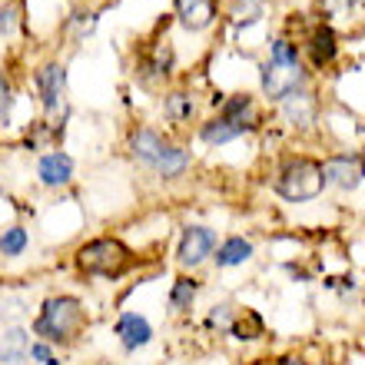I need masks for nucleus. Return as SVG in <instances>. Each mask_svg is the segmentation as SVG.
Masks as SVG:
<instances>
[{
    "mask_svg": "<svg viewBox=\"0 0 365 365\" xmlns=\"http://www.w3.org/2000/svg\"><path fill=\"white\" fill-rule=\"evenodd\" d=\"M87 329L90 312L83 306V299L73 292H53L40 302L37 316L30 322V336L53 349H70L87 336Z\"/></svg>",
    "mask_w": 365,
    "mask_h": 365,
    "instance_id": "obj_1",
    "label": "nucleus"
},
{
    "mask_svg": "<svg viewBox=\"0 0 365 365\" xmlns=\"http://www.w3.org/2000/svg\"><path fill=\"white\" fill-rule=\"evenodd\" d=\"M136 252L126 246L120 236H93V240L80 242L73 250V269L80 276H96V279H123L126 272H133Z\"/></svg>",
    "mask_w": 365,
    "mask_h": 365,
    "instance_id": "obj_2",
    "label": "nucleus"
},
{
    "mask_svg": "<svg viewBox=\"0 0 365 365\" xmlns=\"http://www.w3.org/2000/svg\"><path fill=\"white\" fill-rule=\"evenodd\" d=\"M272 190L279 200L286 202H312L326 190V173H322V160L309 153H292L276 166L272 173Z\"/></svg>",
    "mask_w": 365,
    "mask_h": 365,
    "instance_id": "obj_3",
    "label": "nucleus"
},
{
    "mask_svg": "<svg viewBox=\"0 0 365 365\" xmlns=\"http://www.w3.org/2000/svg\"><path fill=\"white\" fill-rule=\"evenodd\" d=\"M34 90H37V103L43 110V120L53 123H67L70 120V100H67V63L63 60H43L34 67Z\"/></svg>",
    "mask_w": 365,
    "mask_h": 365,
    "instance_id": "obj_4",
    "label": "nucleus"
},
{
    "mask_svg": "<svg viewBox=\"0 0 365 365\" xmlns=\"http://www.w3.org/2000/svg\"><path fill=\"white\" fill-rule=\"evenodd\" d=\"M176 70V50L170 37H156L150 43H143L140 57H136V80L143 87H163L173 80Z\"/></svg>",
    "mask_w": 365,
    "mask_h": 365,
    "instance_id": "obj_5",
    "label": "nucleus"
},
{
    "mask_svg": "<svg viewBox=\"0 0 365 365\" xmlns=\"http://www.w3.org/2000/svg\"><path fill=\"white\" fill-rule=\"evenodd\" d=\"M309 87V70L306 63H296V67H286V63H272V60H262L259 63V90L269 103H282L289 93Z\"/></svg>",
    "mask_w": 365,
    "mask_h": 365,
    "instance_id": "obj_6",
    "label": "nucleus"
},
{
    "mask_svg": "<svg viewBox=\"0 0 365 365\" xmlns=\"http://www.w3.org/2000/svg\"><path fill=\"white\" fill-rule=\"evenodd\" d=\"M220 246V236L212 226H182L180 242H176V262L182 269H200Z\"/></svg>",
    "mask_w": 365,
    "mask_h": 365,
    "instance_id": "obj_7",
    "label": "nucleus"
},
{
    "mask_svg": "<svg viewBox=\"0 0 365 365\" xmlns=\"http://www.w3.org/2000/svg\"><path fill=\"white\" fill-rule=\"evenodd\" d=\"M322 173H326V186H336L342 192L359 190L365 182V153H359V150L329 153L322 160Z\"/></svg>",
    "mask_w": 365,
    "mask_h": 365,
    "instance_id": "obj_8",
    "label": "nucleus"
},
{
    "mask_svg": "<svg viewBox=\"0 0 365 365\" xmlns=\"http://www.w3.org/2000/svg\"><path fill=\"white\" fill-rule=\"evenodd\" d=\"M299 50L306 53V60H309V67L312 70H329L332 63H336V57H339V34H336V27L329 24V20H319V24H312L309 27V34L302 37V43H299Z\"/></svg>",
    "mask_w": 365,
    "mask_h": 365,
    "instance_id": "obj_9",
    "label": "nucleus"
},
{
    "mask_svg": "<svg viewBox=\"0 0 365 365\" xmlns=\"http://www.w3.org/2000/svg\"><path fill=\"white\" fill-rule=\"evenodd\" d=\"M166 143H170V136L160 133L156 126H146V123L133 126V130L126 133V150H130V156H133V163L143 166L146 173H153L156 170Z\"/></svg>",
    "mask_w": 365,
    "mask_h": 365,
    "instance_id": "obj_10",
    "label": "nucleus"
},
{
    "mask_svg": "<svg viewBox=\"0 0 365 365\" xmlns=\"http://www.w3.org/2000/svg\"><path fill=\"white\" fill-rule=\"evenodd\" d=\"M222 7L220 0H173V17L190 34H206L216 27Z\"/></svg>",
    "mask_w": 365,
    "mask_h": 365,
    "instance_id": "obj_11",
    "label": "nucleus"
},
{
    "mask_svg": "<svg viewBox=\"0 0 365 365\" xmlns=\"http://www.w3.org/2000/svg\"><path fill=\"white\" fill-rule=\"evenodd\" d=\"M216 116H222L226 123L240 126L242 133H256L262 123V113H259V103H256V96L252 93H230L220 100V110H216Z\"/></svg>",
    "mask_w": 365,
    "mask_h": 365,
    "instance_id": "obj_12",
    "label": "nucleus"
},
{
    "mask_svg": "<svg viewBox=\"0 0 365 365\" xmlns=\"http://www.w3.org/2000/svg\"><path fill=\"white\" fill-rule=\"evenodd\" d=\"M279 106V113L292 130H312L319 123V96L312 87H302L296 93H289Z\"/></svg>",
    "mask_w": 365,
    "mask_h": 365,
    "instance_id": "obj_13",
    "label": "nucleus"
},
{
    "mask_svg": "<svg viewBox=\"0 0 365 365\" xmlns=\"http://www.w3.org/2000/svg\"><path fill=\"white\" fill-rule=\"evenodd\" d=\"M73 176H77V160H73L67 150H47V153H40V160H37L40 186L63 190V186L73 182Z\"/></svg>",
    "mask_w": 365,
    "mask_h": 365,
    "instance_id": "obj_14",
    "label": "nucleus"
},
{
    "mask_svg": "<svg viewBox=\"0 0 365 365\" xmlns=\"http://www.w3.org/2000/svg\"><path fill=\"white\" fill-rule=\"evenodd\" d=\"M160 110H163V120L173 126H190L196 123L200 116V96L186 87H173L166 90L163 100H160Z\"/></svg>",
    "mask_w": 365,
    "mask_h": 365,
    "instance_id": "obj_15",
    "label": "nucleus"
},
{
    "mask_svg": "<svg viewBox=\"0 0 365 365\" xmlns=\"http://www.w3.org/2000/svg\"><path fill=\"white\" fill-rule=\"evenodd\" d=\"M113 336L120 339V346L126 352H136V349L150 346L156 332H153V322L143 312H120V319H116V326H113Z\"/></svg>",
    "mask_w": 365,
    "mask_h": 365,
    "instance_id": "obj_16",
    "label": "nucleus"
},
{
    "mask_svg": "<svg viewBox=\"0 0 365 365\" xmlns=\"http://www.w3.org/2000/svg\"><path fill=\"white\" fill-rule=\"evenodd\" d=\"M30 342L34 336L27 326H7L0 332V365H27Z\"/></svg>",
    "mask_w": 365,
    "mask_h": 365,
    "instance_id": "obj_17",
    "label": "nucleus"
},
{
    "mask_svg": "<svg viewBox=\"0 0 365 365\" xmlns=\"http://www.w3.org/2000/svg\"><path fill=\"white\" fill-rule=\"evenodd\" d=\"M192 166V156H190V150L182 143H166V150H163V156H160V163H156V170H153V176H160V180H166V182H173V180H180V176H186V170Z\"/></svg>",
    "mask_w": 365,
    "mask_h": 365,
    "instance_id": "obj_18",
    "label": "nucleus"
},
{
    "mask_svg": "<svg viewBox=\"0 0 365 365\" xmlns=\"http://www.w3.org/2000/svg\"><path fill=\"white\" fill-rule=\"evenodd\" d=\"M252 252H256V246H252L246 236H230V240H222L220 246H216L212 259H216V269H232V266L250 262Z\"/></svg>",
    "mask_w": 365,
    "mask_h": 365,
    "instance_id": "obj_19",
    "label": "nucleus"
},
{
    "mask_svg": "<svg viewBox=\"0 0 365 365\" xmlns=\"http://www.w3.org/2000/svg\"><path fill=\"white\" fill-rule=\"evenodd\" d=\"M196 296H200V279L182 272V276L173 279V286H170L166 306H170V312H173V316H182V312H190V309H192Z\"/></svg>",
    "mask_w": 365,
    "mask_h": 365,
    "instance_id": "obj_20",
    "label": "nucleus"
},
{
    "mask_svg": "<svg viewBox=\"0 0 365 365\" xmlns=\"http://www.w3.org/2000/svg\"><path fill=\"white\" fill-rule=\"evenodd\" d=\"M240 136H246V133H242L240 126L226 123L222 116H210V120L200 123V140L206 146H226V143H232V140H240Z\"/></svg>",
    "mask_w": 365,
    "mask_h": 365,
    "instance_id": "obj_21",
    "label": "nucleus"
},
{
    "mask_svg": "<svg viewBox=\"0 0 365 365\" xmlns=\"http://www.w3.org/2000/svg\"><path fill=\"white\" fill-rule=\"evenodd\" d=\"M262 332H266V322H262V316L256 309H242L230 322V336L236 339V342H252V339H259Z\"/></svg>",
    "mask_w": 365,
    "mask_h": 365,
    "instance_id": "obj_22",
    "label": "nucleus"
},
{
    "mask_svg": "<svg viewBox=\"0 0 365 365\" xmlns=\"http://www.w3.org/2000/svg\"><path fill=\"white\" fill-rule=\"evenodd\" d=\"M96 24H100L96 10H83V7H77L67 20H63V34H67V37L73 40V43H83L87 37H93Z\"/></svg>",
    "mask_w": 365,
    "mask_h": 365,
    "instance_id": "obj_23",
    "label": "nucleus"
},
{
    "mask_svg": "<svg viewBox=\"0 0 365 365\" xmlns=\"http://www.w3.org/2000/svg\"><path fill=\"white\" fill-rule=\"evenodd\" d=\"M27 246H30L27 226L14 222V226H7V230H0V256H4V259H17V256H24Z\"/></svg>",
    "mask_w": 365,
    "mask_h": 365,
    "instance_id": "obj_24",
    "label": "nucleus"
},
{
    "mask_svg": "<svg viewBox=\"0 0 365 365\" xmlns=\"http://www.w3.org/2000/svg\"><path fill=\"white\" fill-rule=\"evenodd\" d=\"M272 63H286V67H296V63H302V50H299L296 40L289 37H272L269 40V57Z\"/></svg>",
    "mask_w": 365,
    "mask_h": 365,
    "instance_id": "obj_25",
    "label": "nucleus"
},
{
    "mask_svg": "<svg viewBox=\"0 0 365 365\" xmlns=\"http://www.w3.org/2000/svg\"><path fill=\"white\" fill-rule=\"evenodd\" d=\"M14 103H17V90H14V80H10L7 70H0V126H4V130L10 126V113H14Z\"/></svg>",
    "mask_w": 365,
    "mask_h": 365,
    "instance_id": "obj_26",
    "label": "nucleus"
},
{
    "mask_svg": "<svg viewBox=\"0 0 365 365\" xmlns=\"http://www.w3.org/2000/svg\"><path fill=\"white\" fill-rule=\"evenodd\" d=\"M20 20H24V10L14 4V0H7V4H0V40H10L14 34H17Z\"/></svg>",
    "mask_w": 365,
    "mask_h": 365,
    "instance_id": "obj_27",
    "label": "nucleus"
},
{
    "mask_svg": "<svg viewBox=\"0 0 365 365\" xmlns=\"http://www.w3.org/2000/svg\"><path fill=\"white\" fill-rule=\"evenodd\" d=\"M232 316H236V312H232V309L226 306V302H222V306H212V309H210V316H206V326L216 329V332H220V329H226V332H230Z\"/></svg>",
    "mask_w": 365,
    "mask_h": 365,
    "instance_id": "obj_28",
    "label": "nucleus"
},
{
    "mask_svg": "<svg viewBox=\"0 0 365 365\" xmlns=\"http://www.w3.org/2000/svg\"><path fill=\"white\" fill-rule=\"evenodd\" d=\"M359 0H319V10L332 17V14H349V10H356Z\"/></svg>",
    "mask_w": 365,
    "mask_h": 365,
    "instance_id": "obj_29",
    "label": "nucleus"
},
{
    "mask_svg": "<svg viewBox=\"0 0 365 365\" xmlns=\"http://www.w3.org/2000/svg\"><path fill=\"white\" fill-rule=\"evenodd\" d=\"M50 356H57V349H53V346L40 342V339H34V342H30V356H27V362H47Z\"/></svg>",
    "mask_w": 365,
    "mask_h": 365,
    "instance_id": "obj_30",
    "label": "nucleus"
},
{
    "mask_svg": "<svg viewBox=\"0 0 365 365\" xmlns=\"http://www.w3.org/2000/svg\"><path fill=\"white\" fill-rule=\"evenodd\" d=\"M27 365H63V362H60V356H50L47 362H27Z\"/></svg>",
    "mask_w": 365,
    "mask_h": 365,
    "instance_id": "obj_31",
    "label": "nucleus"
},
{
    "mask_svg": "<svg viewBox=\"0 0 365 365\" xmlns=\"http://www.w3.org/2000/svg\"><path fill=\"white\" fill-rule=\"evenodd\" d=\"M276 365H309V362H302V359H279Z\"/></svg>",
    "mask_w": 365,
    "mask_h": 365,
    "instance_id": "obj_32",
    "label": "nucleus"
},
{
    "mask_svg": "<svg viewBox=\"0 0 365 365\" xmlns=\"http://www.w3.org/2000/svg\"><path fill=\"white\" fill-rule=\"evenodd\" d=\"M242 4H256V0H242Z\"/></svg>",
    "mask_w": 365,
    "mask_h": 365,
    "instance_id": "obj_33",
    "label": "nucleus"
}]
</instances>
